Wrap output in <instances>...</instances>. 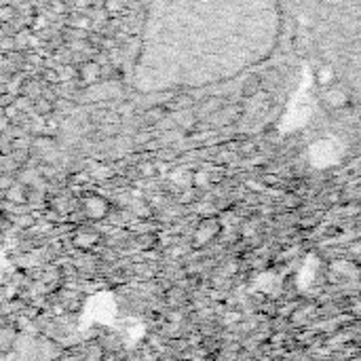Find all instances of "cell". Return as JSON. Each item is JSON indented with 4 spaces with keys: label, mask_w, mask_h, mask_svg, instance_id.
<instances>
[{
    "label": "cell",
    "mask_w": 361,
    "mask_h": 361,
    "mask_svg": "<svg viewBox=\"0 0 361 361\" xmlns=\"http://www.w3.org/2000/svg\"><path fill=\"white\" fill-rule=\"evenodd\" d=\"M89 214H91L93 218L104 216V214H106V203H104V201H89Z\"/></svg>",
    "instance_id": "6da1fadb"
},
{
    "label": "cell",
    "mask_w": 361,
    "mask_h": 361,
    "mask_svg": "<svg viewBox=\"0 0 361 361\" xmlns=\"http://www.w3.org/2000/svg\"><path fill=\"white\" fill-rule=\"evenodd\" d=\"M328 97H332V104H334V106H343V104H345V99H347V97H345V93H341V91H334V93H330Z\"/></svg>",
    "instance_id": "7a4b0ae2"
},
{
    "label": "cell",
    "mask_w": 361,
    "mask_h": 361,
    "mask_svg": "<svg viewBox=\"0 0 361 361\" xmlns=\"http://www.w3.org/2000/svg\"><path fill=\"white\" fill-rule=\"evenodd\" d=\"M2 19H4V21H6V19H11V8H8V6H4V8H2Z\"/></svg>",
    "instance_id": "3957f363"
}]
</instances>
